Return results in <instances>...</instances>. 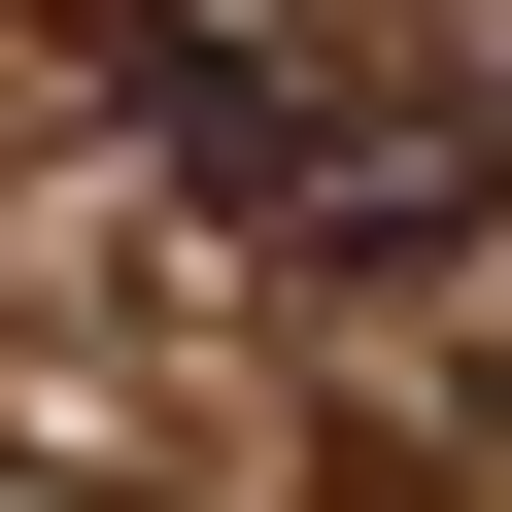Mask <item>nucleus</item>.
<instances>
[{"label":"nucleus","mask_w":512,"mask_h":512,"mask_svg":"<svg viewBox=\"0 0 512 512\" xmlns=\"http://www.w3.org/2000/svg\"><path fill=\"white\" fill-rule=\"evenodd\" d=\"M171 239L205 274H444V239H512V0H308V35L171 69Z\"/></svg>","instance_id":"f257e3e1"},{"label":"nucleus","mask_w":512,"mask_h":512,"mask_svg":"<svg viewBox=\"0 0 512 512\" xmlns=\"http://www.w3.org/2000/svg\"><path fill=\"white\" fill-rule=\"evenodd\" d=\"M308 512H444V478H308Z\"/></svg>","instance_id":"f03ea898"},{"label":"nucleus","mask_w":512,"mask_h":512,"mask_svg":"<svg viewBox=\"0 0 512 512\" xmlns=\"http://www.w3.org/2000/svg\"><path fill=\"white\" fill-rule=\"evenodd\" d=\"M0 512H35V478H0Z\"/></svg>","instance_id":"7ed1b4c3"}]
</instances>
